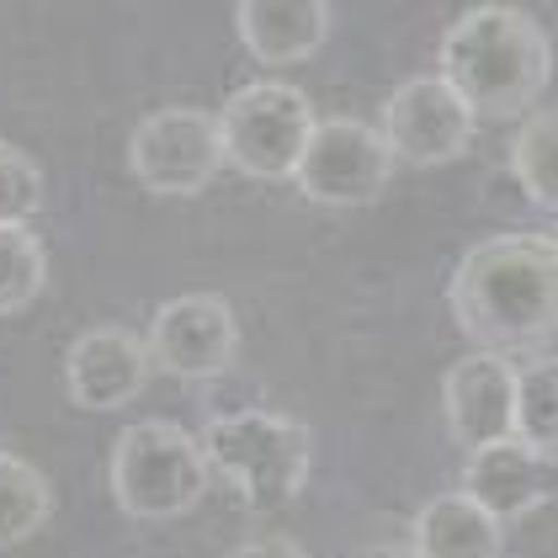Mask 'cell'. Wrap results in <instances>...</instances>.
Masks as SVG:
<instances>
[{
	"label": "cell",
	"mask_w": 558,
	"mask_h": 558,
	"mask_svg": "<svg viewBox=\"0 0 558 558\" xmlns=\"http://www.w3.org/2000/svg\"><path fill=\"white\" fill-rule=\"evenodd\" d=\"M208 469L251 506V511H282L299 500L314 469V436L303 421L277 410H234L214 415L203 430Z\"/></svg>",
	"instance_id": "cell-3"
},
{
	"label": "cell",
	"mask_w": 558,
	"mask_h": 558,
	"mask_svg": "<svg viewBox=\"0 0 558 558\" xmlns=\"http://www.w3.org/2000/svg\"><path fill=\"white\" fill-rule=\"evenodd\" d=\"M436 64V75L473 107V118H521L554 81V44L521 5L484 0L447 27Z\"/></svg>",
	"instance_id": "cell-2"
},
{
	"label": "cell",
	"mask_w": 558,
	"mask_h": 558,
	"mask_svg": "<svg viewBox=\"0 0 558 558\" xmlns=\"http://www.w3.org/2000/svg\"><path fill=\"white\" fill-rule=\"evenodd\" d=\"M229 558H308L293 537H251L245 548H234Z\"/></svg>",
	"instance_id": "cell-20"
},
{
	"label": "cell",
	"mask_w": 558,
	"mask_h": 558,
	"mask_svg": "<svg viewBox=\"0 0 558 558\" xmlns=\"http://www.w3.org/2000/svg\"><path fill=\"white\" fill-rule=\"evenodd\" d=\"M378 133H384L388 155L404 166H447L469 149L473 107L441 75H415L393 86V96L384 101Z\"/></svg>",
	"instance_id": "cell-9"
},
{
	"label": "cell",
	"mask_w": 558,
	"mask_h": 558,
	"mask_svg": "<svg viewBox=\"0 0 558 558\" xmlns=\"http://www.w3.org/2000/svg\"><path fill=\"white\" fill-rule=\"evenodd\" d=\"M463 495L478 500L495 521H515V515L543 506V495H548V458L532 452L515 436L484 441V447H473L469 463H463Z\"/></svg>",
	"instance_id": "cell-12"
},
{
	"label": "cell",
	"mask_w": 558,
	"mask_h": 558,
	"mask_svg": "<svg viewBox=\"0 0 558 558\" xmlns=\"http://www.w3.org/2000/svg\"><path fill=\"white\" fill-rule=\"evenodd\" d=\"M112 500L138 521H171L186 515L208 495V452L203 436L181 430L175 421H133L112 441Z\"/></svg>",
	"instance_id": "cell-4"
},
{
	"label": "cell",
	"mask_w": 558,
	"mask_h": 558,
	"mask_svg": "<svg viewBox=\"0 0 558 558\" xmlns=\"http://www.w3.org/2000/svg\"><path fill=\"white\" fill-rule=\"evenodd\" d=\"M144 345L160 373H171L181 384H208L218 373H229L240 356V319L218 293H181L155 308Z\"/></svg>",
	"instance_id": "cell-8"
},
{
	"label": "cell",
	"mask_w": 558,
	"mask_h": 558,
	"mask_svg": "<svg viewBox=\"0 0 558 558\" xmlns=\"http://www.w3.org/2000/svg\"><path fill=\"white\" fill-rule=\"evenodd\" d=\"M447 303L478 351H526L558 336V240L495 234L458 260Z\"/></svg>",
	"instance_id": "cell-1"
},
{
	"label": "cell",
	"mask_w": 558,
	"mask_h": 558,
	"mask_svg": "<svg viewBox=\"0 0 558 558\" xmlns=\"http://www.w3.org/2000/svg\"><path fill=\"white\" fill-rule=\"evenodd\" d=\"M129 171L155 197H197L223 171L218 112L203 107H160L129 133Z\"/></svg>",
	"instance_id": "cell-6"
},
{
	"label": "cell",
	"mask_w": 558,
	"mask_h": 558,
	"mask_svg": "<svg viewBox=\"0 0 558 558\" xmlns=\"http://www.w3.org/2000/svg\"><path fill=\"white\" fill-rule=\"evenodd\" d=\"M48 288V251L27 223H0V319L33 308Z\"/></svg>",
	"instance_id": "cell-18"
},
{
	"label": "cell",
	"mask_w": 558,
	"mask_h": 558,
	"mask_svg": "<svg viewBox=\"0 0 558 558\" xmlns=\"http://www.w3.org/2000/svg\"><path fill=\"white\" fill-rule=\"evenodd\" d=\"M53 511V489L27 458L0 452V548H22L27 537L44 532Z\"/></svg>",
	"instance_id": "cell-16"
},
{
	"label": "cell",
	"mask_w": 558,
	"mask_h": 558,
	"mask_svg": "<svg viewBox=\"0 0 558 558\" xmlns=\"http://www.w3.org/2000/svg\"><path fill=\"white\" fill-rule=\"evenodd\" d=\"M511 436L543 452L548 463L558 458V356H537L515 367V421Z\"/></svg>",
	"instance_id": "cell-15"
},
{
	"label": "cell",
	"mask_w": 558,
	"mask_h": 558,
	"mask_svg": "<svg viewBox=\"0 0 558 558\" xmlns=\"http://www.w3.org/2000/svg\"><path fill=\"white\" fill-rule=\"evenodd\" d=\"M393 175V155H388L384 133L356 118H325L308 133L299 171V192L319 208H367Z\"/></svg>",
	"instance_id": "cell-7"
},
{
	"label": "cell",
	"mask_w": 558,
	"mask_h": 558,
	"mask_svg": "<svg viewBox=\"0 0 558 558\" xmlns=\"http://www.w3.org/2000/svg\"><path fill=\"white\" fill-rule=\"evenodd\" d=\"M149 373H155L149 345L123 325H96L86 336H75L64 351V393L96 415L133 404L149 384Z\"/></svg>",
	"instance_id": "cell-10"
},
{
	"label": "cell",
	"mask_w": 558,
	"mask_h": 558,
	"mask_svg": "<svg viewBox=\"0 0 558 558\" xmlns=\"http://www.w3.org/2000/svg\"><path fill=\"white\" fill-rule=\"evenodd\" d=\"M44 208V171L27 149L0 138V223H27Z\"/></svg>",
	"instance_id": "cell-19"
},
{
	"label": "cell",
	"mask_w": 558,
	"mask_h": 558,
	"mask_svg": "<svg viewBox=\"0 0 558 558\" xmlns=\"http://www.w3.org/2000/svg\"><path fill=\"white\" fill-rule=\"evenodd\" d=\"M511 175L537 208L558 214V107L554 112H532L511 138Z\"/></svg>",
	"instance_id": "cell-17"
},
{
	"label": "cell",
	"mask_w": 558,
	"mask_h": 558,
	"mask_svg": "<svg viewBox=\"0 0 558 558\" xmlns=\"http://www.w3.org/2000/svg\"><path fill=\"white\" fill-rule=\"evenodd\" d=\"M314 107L299 86L288 81H251L240 86L223 112H218V138H223V166L256 181H293L308 133H314Z\"/></svg>",
	"instance_id": "cell-5"
},
{
	"label": "cell",
	"mask_w": 558,
	"mask_h": 558,
	"mask_svg": "<svg viewBox=\"0 0 558 558\" xmlns=\"http://www.w3.org/2000/svg\"><path fill=\"white\" fill-rule=\"evenodd\" d=\"M234 27L260 64H303L330 38V0H240Z\"/></svg>",
	"instance_id": "cell-13"
},
{
	"label": "cell",
	"mask_w": 558,
	"mask_h": 558,
	"mask_svg": "<svg viewBox=\"0 0 558 558\" xmlns=\"http://www.w3.org/2000/svg\"><path fill=\"white\" fill-rule=\"evenodd\" d=\"M351 558H415V548H399V543H367V548H356Z\"/></svg>",
	"instance_id": "cell-21"
},
{
	"label": "cell",
	"mask_w": 558,
	"mask_h": 558,
	"mask_svg": "<svg viewBox=\"0 0 558 558\" xmlns=\"http://www.w3.org/2000/svg\"><path fill=\"white\" fill-rule=\"evenodd\" d=\"M410 548H415V558H500L506 521H495L463 489L436 495L421 506L415 526H410Z\"/></svg>",
	"instance_id": "cell-14"
},
{
	"label": "cell",
	"mask_w": 558,
	"mask_h": 558,
	"mask_svg": "<svg viewBox=\"0 0 558 558\" xmlns=\"http://www.w3.org/2000/svg\"><path fill=\"white\" fill-rule=\"evenodd\" d=\"M554 240H558V234H554Z\"/></svg>",
	"instance_id": "cell-22"
},
{
	"label": "cell",
	"mask_w": 558,
	"mask_h": 558,
	"mask_svg": "<svg viewBox=\"0 0 558 558\" xmlns=\"http://www.w3.org/2000/svg\"><path fill=\"white\" fill-rule=\"evenodd\" d=\"M441 415L458 447H484L511 436L515 421V367L506 351H469L441 378Z\"/></svg>",
	"instance_id": "cell-11"
}]
</instances>
